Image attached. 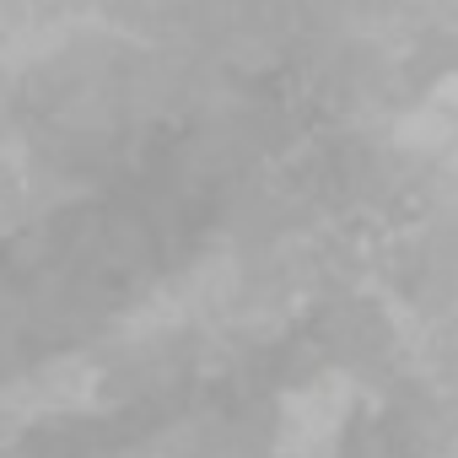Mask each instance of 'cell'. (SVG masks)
I'll return each mask as SVG.
<instances>
[{
  "mask_svg": "<svg viewBox=\"0 0 458 458\" xmlns=\"http://www.w3.org/2000/svg\"><path fill=\"white\" fill-rule=\"evenodd\" d=\"M345 383L318 377L281 404V458H329L345 431Z\"/></svg>",
  "mask_w": 458,
  "mask_h": 458,
  "instance_id": "6da1fadb",
  "label": "cell"
},
{
  "mask_svg": "<svg viewBox=\"0 0 458 458\" xmlns=\"http://www.w3.org/2000/svg\"><path fill=\"white\" fill-rule=\"evenodd\" d=\"M399 146H410L420 157H437V162L458 157V76H447L442 87H431L410 108V119L399 124Z\"/></svg>",
  "mask_w": 458,
  "mask_h": 458,
  "instance_id": "7a4b0ae2",
  "label": "cell"
}]
</instances>
